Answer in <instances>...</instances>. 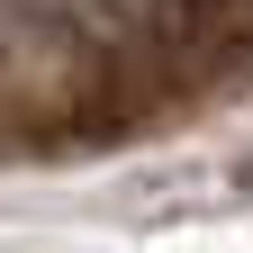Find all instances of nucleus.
<instances>
[{
    "label": "nucleus",
    "mask_w": 253,
    "mask_h": 253,
    "mask_svg": "<svg viewBox=\"0 0 253 253\" xmlns=\"http://www.w3.org/2000/svg\"><path fill=\"white\" fill-rule=\"evenodd\" d=\"M172 27L208 54H253V0H172Z\"/></svg>",
    "instance_id": "1"
}]
</instances>
